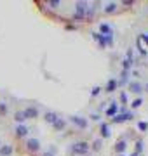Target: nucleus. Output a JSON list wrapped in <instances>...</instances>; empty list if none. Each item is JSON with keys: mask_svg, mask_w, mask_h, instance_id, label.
Segmentation results:
<instances>
[{"mask_svg": "<svg viewBox=\"0 0 148 156\" xmlns=\"http://www.w3.org/2000/svg\"><path fill=\"white\" fill-rule=\"evenodd\" d=\"M35 5L44 16L52 21L65 23V24H84L94 21L101 16V2H61V0H40Z\"/></svg>", "mask_w": 148, "mask_h": 156, "instance_id": "obj_1", "label": "nucleus"}]
</instances>
